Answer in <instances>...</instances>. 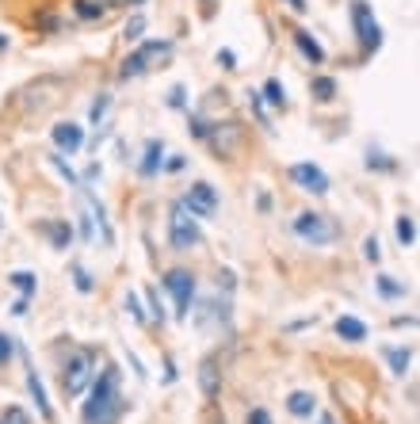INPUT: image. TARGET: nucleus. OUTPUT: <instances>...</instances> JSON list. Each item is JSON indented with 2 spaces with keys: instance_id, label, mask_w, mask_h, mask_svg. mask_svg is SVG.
Here are the masks:
<instances>
[{
  "instance_id": "nucleus-24",
  "label": "nucleus",
  "mask_w": 420,
  "mask_h": 424,
  "mask_svg": "<svg viewBox=\"0 0 420 424\" xmlns=\"http://www.w3.org/2000/svg\"><path fill=\"white\" fill-rule=\"evenodd\" d=\"M199 382H203V394H207V397L218 394V367H214V360L203 363V371H199Z\"/></svg>"
},
{
  "instance_id": "nucleus-27",
  "label": "nucleus",
  "mask_w": 420,
  "mask_h": 424,
  "mask_svg": "<svg viewBox=\"0 0 420 424\" xmlns=\"http://www.w3.org/2000/svg\"><path fill=\"white\" fill-rule=\"evenodd\" d=\"M107 108H111V92H100V96H96V103H92V111H88L96 126H100V119L107 115Z\"/></svg>"
},
{
  "instance_id": "nucleus-16",
  "label": "nucleus",
  "mask_w": 420,
  "mask_h": 424,
  "mask_svg": "<svg viewBox=\"0 0 420 424\" xmlns=\"http://www.w3.org/2000/svg\"><path fill=\"white\" fill-rule=\"evenodd\" d=\"M294 46L302 50V58H306V61H313V65L325 61V50H321V43L310 35V31H294Z\"/></svg>"
},
{
  "instance_id": "nucleus-10",
  "label": "nucleus",
  "mask_w": 420,
  "mask_h": 424,
  "mask_svg": "<svg viewBox=\"0 0 420 424\" xmlns=\"http://www.w3.org/2000/svg\"><path fill=\"white\" fill-rule=\"evenodd\" d=\"M50 138L58 145V153H77L84 145V126H77V122H54Z\"/></svg>"
},
{
  "instance_id": "nucleus-11",
  "label": "nucleus",
  "mask_w": 420,
  "mask_h": 424,
  "mask_svg": "<svg viewBox=\"0 0 420 424\" xmlns=\"http://www.w3.org/2000/svg\"><path fill=\"white\" fill-rule=\"evenodd\" d=\"M207 142H210V145H214V149L225 157V153H233V149H237V142H241V130L233 126V122H225V126L218 122V126H210V130H207Z\"/></svg>"
},
{
  "instance_id": "nucleus-45",
  "label": "nucleus",
  "mask_w": 420,
  "mask_h": 424,
  "mask_svg": "<svg viewBox=\"0 0 420 424\" xmlns=\"http://www.w3.org/2000/svg\"><path fill=\"white\" fill-rule=\"evenodd\" d=\"M8 50V35H0V54H4Z\"/></svg>"
},
{
  "instance_id": "nucleus-1",
  "label": "nucleus",
  "mask_w": 420,
  "mask_h": 424,
  "mask_svg": "<svg viewBox=\"0 0 420 424\" xmlns=\"http://www.w3.org/2000/svg\"><path fill=\"white\" fill-rule=\"evenodd\" d=\"M123 417V394H119V367H103L100 379L92 382V394L80 405L84 424H115Z\"/></svg>"
},
{
  "instance_id": "nucleus-44",
  "label": "nucleus",
  "mask_w": 420,
  "mask_h": 424,
  "mask_svg": "<svg viewBox=\"0 0 420 424\" xmlns=\"http://www.w3.org/2000/svg\"><path fill=\"white\" fill-rule=\"evenodd\" d=\"M317 424H336V421L329 417V413H321V417H317Z\"/></svg>"
},
{
  "instance_id": "nucleus-30",
  "label": "nucleus",
  "mask_w": 420,
  "mask_h": 424,
  "mask_svg": "<svg viewBox=\"0 0 420 424\" xmlns=\"http://www.w3.org/2000/svg\"><path fill=\"white\" fill-rule=\"evenodd\" d=\"M15 356V337H8V332H0V363H8Z\"/></svg>"
},
{
  "instance_id": "nucleus-20",
  "label": "nucleus",
  "mask_w": 420,
  "mask_h": 424,
  "mask_svg": "<svg viewBox=\"0 0 420 424\" xmlns=\"http://www.w3.org/2000/svg\"><path fill=\"white\" fill-rule=\"evenodd\" d=\"M375 287H378V295L382 298H405V283H398L393 275H378Z\"/></svg>"
},
{
  "instance_id": "nucleus-13",
  "label": "nucleus",
  "mask_w": 420,
  "mask_h": 424,
  "mask_svg": "<svg viewBox=\"0 0 420 424\" xmlns=\"http://www.w3.org/2000/svg\"><path fill=\"white\" fill-rule=\"evenodd\" d=\"M160 168H165V142H160V138H149V142H145V157H142L138 173L142 176H157Z\"/></svg>"
},
{
  "instance_id": "nucleus-4",
  "label": "nucleus",
  "mask_w": 420,
  "mask_h": 424,
  "mask_svg": "<svg viewBox=\"0 0 420 424\" xmlns=\"http://www.w3.org/2000/svg\"><path fill=\"white\" fill-rule=\"evenodd\" d=\"M96 379V352L92 348H80V352H73V360L66 363V374H61V390H66L69 397L84 394V386Z\"/></svg>"
},
{
  "instance_id": "nucleus-33",
  "label": "nucleus",
  "mask_w": 420,
  "mask_h": 424,
  "mask_svg": "<svg viewBox=\"0 0 420 424\" xmlns=\"http://www.w3.org/2000/svg\"><path fill=\"white\" fill-rule=\"evenodd\" d=\"M248 103H253V111H256V115H260V122H264V126H271V122H268V111H264V100H260V92H248Z\"/></svg>"
},
{
  "instance_id": "nucleus-5",
  "label": "nucleus",
  "mask_w": 420,
  "mask_h": 424,
  "mask_svg": "<svg viewBox=\"0 0 420 424\" xmlns=\"http://www.w3.org/2000/svg\"><path fill=\"white\" fill-rule=\"evenodd\" d=\"M352 27H355V38H359L363 54H375L382 46V27H378L367 0H352Z\"/></svg>"
},
{
  "instance_id": "nucleus-7",
  "label": "nucleus",
  "mask_w": 420,
  "mask_h": 424,
  "mask_svg": "<svg viewBox=\"0 0 420 424\" xmlns=\"http://www.w3.org/2000/svg\"><path fill=\"white\" fill-rule=\"evenodd\" d=\"M165 287H168V295L176 298V317L188 321L191 317V298H195V275L183 272V268H172V272L165 275Z\"/></svg>"
},
{
  "instance_id": "nucleus-28",
  "label": "nucleus",
  "mask_w": 420,
  "mask_h": 424,
  "mask_svg": "<svg viewBox=\"0 0 420 424\" xmlns=\"http://www.w3.org/2000/svg\"><path fill=\"white\" fill-rule=\"evenodd\" d=\"M142 31H145V20H142V15H134V20L123 27V38H126V43H138V38H142Z\"/></svg>"
},
{
  "instance_id": "nucleus-14",
  "label": "nucleus",
  "mask_w": 420,
  "mask_h": 424,
  "mask_svg": "<svg viewBox=\"0 0 420 424\" xmlns=\"http://www.w3.org/2000/svg\"><path fill=\"white\" fill-rule=\"evenodd\" d=\"M336 337H340V340H352V344H359V340H367V325H363L359 317L344 314V317H336Z\"/></svg>"
},
{
  "instance_id": "nucleus-35",
  "label": "nucleus",
  "mask_w": 420,
  "mask_h": 424,
  "mask_svg": "<svg viewBox=\"0 0 420 424\" xmlns=\"http://www.w3.org/2000/svg\"><path fill=\"white\" fill-rule=\"evenodd\" d=\"M218 65H222V69H237V54L233 50H218Z\"/></svg>"
},
{
  "instance_id": "nucleus-12",
  "label": "nucleus",
  "mask_w": 420,
  "mask_h": 424,
  "mask_svg": "<svg viewBox=\"0 0 420 424\" xmlns=\"http://www.w3.org/2000/svg\"><path fill=\"white\" fill-rule=\"evenodd\" d=\"M20 356L27 360V352L20 348ZM27 390H31V397H35V405H38V413H43V421H54V409H50V397H46V386L38 382V374L31 371V360H27Z\"/></svg>"
},
{
  "instance_id": "nucleus-29",
  "label": "nucleus",
  "mask_w": 420,
  "mask_h": 424,
  "mask_svg": "<svg viewBox=\"0 0 420 424\" xmlns=\"http://www.w3.org/2000/svg\"><path fill=\"white\" fill-rule=\"evenodd\" d=\"M77 15H80V20H100L103 8L92 4V0H77Z\"/></svg>"
},
{
  "instance_id": "nucleus-40",
  "label": "nucleus",
  "mask_w": 420,
  "mask_h": 424,
  "mask_svg": "<svg viewBox=\"0 0 420 424\" xmlns=\"http://www.w3.org/2000/svg\"><path fill=\"white\" fill-rule=\"evenodd\" d=\"M183 165H188V161H183V157H180V153H172V157H168V161H165V168H168V173H180V168H183Z\"/></svg>"
},
{
  "instance_id": "nucleus-9",
  "label": "nucleus",
  "mask_w": 420,
  "mask_h": 424,
  "mask_svg": "<svg viewBox=\"0 0 420 424\" xmlns=\"http://www.w3.org/2000/svg\"><path fill=\"white\" fill-rule=\"evenodd\" d=\"M290 180L302 187V191H310V195H325L329 191V176L321 173L317 165H310V161H298V165H290Z\"/></svg>"
},
{
  "instance_id": "nucleus-42",
  "label": "nucleus",
  "mask_w": 420,
  "mask_h": 424,
  "mask_svg": "<svg viewBox=\"0 0 420 424\" xmlns=\"http://www.w3.org/2000/svg\"><path fill=\"white\" fill-rule=\"evenodd\" d=\"M290 8H294V12H306V0H287Z\"/></svg>"
},
{
  "instance_id": "nucleus-23",
  "label": "nucleus",
  "mask_w": 420,
  "mask_h": 424,
  "mask_svg": "<svg viewBox=\"0 0 420 424\" xmlns=\"http://www.w3.org/2000/svg\"><path fill=\"white\" fill-rule=\"evenodd\" d=\"M313 100H321V103H329L336 96V80L333 77H313Z\"/></svg>"
},
{
  "instance_id": "nucleus-25",
  "label": "nucleus",
  "mask_w": 420,
  "mask_h": 424,
  "mask_svg": "<svg viewBox=\"0 0 420 424\" xmlns=\"http://www.w3.org/2000/svg\"><path fill=\"white\" fill-rule=\"evenodd\" d=\"M398 241L405 244V249L417 241V222H413V214H401V218H398Z\"/></svg>"
},
{
  "instance_id": "nucleus-43",
  "label": "nucleus",
  "mask_w": 420,
  "mask_h": 424,
  "mask_svg": "<svg viewBox=\"0 0 420 424\" xmlns=\"http://www.w3.org/2000/svg\"><path fill=\"white\" fill-rule=\"evenodd\" d=\"M100 4H142V0H100Z\"/></svg>"
},
{
  "instance_id": "nucleus-36",
  "label": "nucleus",
  "mask_w": 420,
  "mask_h": 424,
  "mask_svg": "<svg viewBox=\"0 0 420 424\" xmlns=\"http://www.w3.org/2000/svg\"><path fill=\"white\" fill-rule=\"evenodd\" d=\"M149 309H153V317H157V321H165V306H160L157 291H149Z\"/></svg>"
},
{
  "instance_id": "nucleus-39",
  "label": "nucleus",
  "mask_w": 420,
  "mask_h": 424,
  "mask_svg": "<svg viewBox=\"0 0 420 424\" xmlns=\"http://www.w3.org/2000/svg\"><path fill=\"white\" fill-rule=\"evenodd\" d=\"M183 96H188L183 92V85H176L172 92H168V103H172V108H183Z\"/></svg>"
},
{
  "instance_id": "nucleus-21",
  "label": "nucleus",
  "mask_w": 420,
  "mask_h": 424,
  "mask_svg": "<svg viewBox=\"0 0 420 424\" xmlns=\"http://www.w3.org/2000/svg\"><path fill=\"white\" fill-rule=\"evenodd\" d=\"M8 283H12L23 298H31L38 291V283H35V275H31V272H12V275H8Z\"/></svg>"
},
{
  "instance_id": "nucleus-6",
  "label": "nucleus",
  "mask_w": 420,
  "mask_h": 424,
  "mask_svg": "<svg viewBox=\"0 0 420 424\" xmlns=\"http://www.w3.org/2000/svg\"><path fill=\"white\" fill-rule=\"evenodd\" d=\"M168 241H172L176 252H191L199 244V226H195V218H191V210L183 207V203L172 207V218H168Z\"/></svg>"
},
{
  "instance_id": "nucleus-32",
  "label": "nucleus",
  "mask_w": 420,
  "mask_h": 424,
  "mask_svg": "<svg viewBox=\"0 0 420 424\" xmlns=\"http://www.w3.org/2000/svg\"><path fill=\"white\" fill-rule=\"evenodd\" d=\"M363 256H367L370 264H378V260H382V244H378V237H367V244H363Z\"/></svg>"
},
{
  "instance_id": "nucleus-17",
  "label": "nucleus",
  "mask_w": 420,
  "mask_h": 424,
  "mask_svg": "<svg viewBox=\"0 0 420 424\" xmlns=\"http://www.w3.org/2000/svg\"><path fill=\"white\" fill-rule=\"evenodd\" d=\"M287 409L294 413V417H313V413H317V397H313L310 390H294V394L287 397Z\"/></svg>"
},
{
  "instance_id": "nucleus-46",
  "label": "nucleus",
  "mask_w": 420,
  "mask_h": 424,
  "mask_svg": "<svg viewBox=\"0 0 420 424\" xmlns=\"http://www.w3.org/2000/svg\"><path fill=\"white\" fill-rule=\"evenodd\" d=\"M222 424H225V421H222Z\"/></svg>"
},
{
  "instance_id": "nucleus-2",
  "label": "nucleus",
  "mask_w": 420,
  "mask_h": 424,
  "mask_svg": "<svg viewBox=\"0 0 420 424\" xmlns=\"http://www.w3.org/2000/svg\"><path fill=\"white\" fill-rule=\"evenodd\" d=\"M294 237L302 244H310V249H321V244H333L340 237V230H336V222L329 214H321V210H302V214H294Z\"/></svg>"
},
{
  "instance_id": "nucleus-34",
  "label": "nucleus",
  "mask_w": 420,
  "mask_h": 424,
  "mask_svg": "<svg viewBox=\"0 0 420 424\" xmlns=\"http://www.w3.org/2000/svg\"><path fill=\"white\" fill-rule=\"evenodd\" d=\"M126 309H130L134 321H145V309H142V302H138V295H126Z\"/></svg>"
},
{
  "instance_id": "nucleus-18",
  "label": "nucleus",
  "mask_w": 420,
  "mask_h": 424,
  "mask_svg": "<svg viewBox=\"0 0 420 424\" xmlns=\"http://www.w3.org/2000/svg\"><path fill=\"white\" fill-rule=\"evenodd\" d=\"M50 165L58 168V173H61V180H66L69 187H80V184H84V180H80L77 173H73V165L66 161V153H58V149H54V153H50Z\"/></svg>"
},
{
  "instance_id": "nucleus-8",
  "label": "nucleus",
  "mask_w": 420,
  "mask_h": 424,
  "mask_svg": "<svg viewBox=\"0 0 420 424\" xmlns=\"http://www.w3.org/2000/svg\"><path fill=\"white\" fill-rule=\"evenodd\" d=\"M180 203L191 210V218H214V214H218V191H214V187H210L207 180L191 184V187H188V195H183Z\"/></svg>"
},
{
  "instance_id": "nucleus-38",
  "label": "nucleus",
  "mask_w": 420,
  "mask_h": 424,
  "mask_svg": "<svg viewBox=\"0 0 420 424\" xmlns=\"http://www.w3.org/2000/svg\"><path fill=\"white\" fill-rule=\"evenodd\" d=\"M248 424H271V413L268 409H253L248 413Z\"/></svg>"
},
{
  "instance_id": "nucleus-3",
  "label": "nucleus",
  "mask_w": 420,
  "mask_h": 424,
  "mask_svg": "<svg viewBox=\"0 0 420 424\" xmlns=\"http://www.w3.org/2000/svg\"><path fill=\"white\" fill-rule=\"evenodd\" d=\"M168 54H172V43L168 38H153V43H142L138 50L130 54V58L123 61V69H119V77L130 80V77H142V73H149L157 61H165Z\"/></svg>"
},
{
  "instance_id": "nucleus-22",
  "label": "nucleus",
  "mask_w": 420,
  "mask_h": 424,
  "mask_svg": "<svg viewBox=\"0 0 420 424\" xmlns=\"http://www.w3.org/2000/svg\"><path fill=\"white\" fill-rule=\"evenodd\" d=\"M260 100H268L271 108H287V92H283V85H279V77H271L268 85H264V92H260Z\"/></svg>"
},
{
  "instance_id": "nucleus-19",
  "label": "nucleus",
  "mask_w": 420,
  "mask_h": 424,
  "mask_svg": "<svg viewBox=\"0 0 420 424\" xmlns=\"http://www.w3.org/2000/svg\"><path fill=\"white\" fill-rule=\"evenodd\" d=\"M386 360H390L393 374H405L409 363H413V352H409V348H386Z\"/></svg>"
},
{
  "instance_id": "nucleus-15",
  "label": "nucleus",
  "mask_w": 420,
  "mask_h": 424,
  "mask_svg": "<svg viewBox=\"0 0 420 424\" xmlns=\"http://www.w3.org/2000/svg\"><path fill=\"white\" fill-rule=\"evenodd\" d=\"M43 233L50 237L54 249H69V241H73V226L66 222V218H54V222H43Z\"/></svg>"
},
{
  "instance_id": "nucleus-41",
  "label": "nucleus",
  "mask_w": 420,
  "mask_h": 424,
  "mask_svg": "<svg viewBox=\"0 0 420 424\" xmlns=\"http://www.w3.org/2000/svg\"><path fill=\"white\" fill-rule=\"evenodd\" d=\"M27 306H31V298H20V302L12 306V314H15V317H27Z\"/></svg>"
},
{
  "instance_id": "nucleus-37",
  "label": "nucleus",
  "mask_w": 420,
  "mask_h": 424,
  "mask_svg": "<svg viewBox=\"0 0 420 424\" xmlns=\"http://www.w3.org/2000/svg\"><path fill=\"white\" fill-rule=\"evenodd\" d=\"M207 130H210V122H207V119L191 115V134H195V138H207Z\"/></svg>"
},
{
  "instance_id": "nucleus-26",
  "label": "nucleus",
  "mask_w": 420,
  "mask_h": 424,
  "mask_svg": "<svg viewBox=\"0 0 420 424\" xmlns=\"http://www.w3.org/2000/svg\"><path fill=\"white\" fill-rule=\"evenodd\" d=\"M69 272H73V283H77V291H80V295H88V291H92V287H96V283H92V275H88V268H80V264H73V268H69Z\"/></svg>"
},
{
  "instance_id": "nucleus-31",
  "label": "nucleus",
  "mask_w": 420,
  "mask_h": 424,
  "mask_svg": "<svg viewBox=\"0 0 420 424\" xmlns=\"http://www.w3.org/2000/svg\"><path fill=\"white\" fill-rule=\"evenodd\" d=\"M0 424H31V417L20 409V405H12V409H8L4 417H0Z\"/></svg>"
}]
</instances>
